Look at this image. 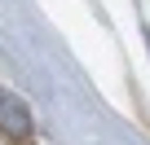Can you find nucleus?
<instances>
[{"label":"nucleus","instance_id":"nucleus-1","mask_svg":"<svg viewBox=\"0 0 150 145\" xmlns=\"http://www.w3.org/2000/svg\"><path fill=\"white\" fill-rule=\"evenodd\" d=\"M0 136L5 141H27L31 136V110L9 88H0Z\"/></svg>","mask_w":150,"mask_h":145}]
</instances>
